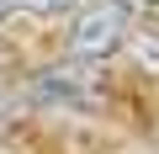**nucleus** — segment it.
Returning a JSON list of instances; mask_svg holds the SVG:
<instances>
[{"instance_id":"obj_1","label":"nucleus","mask_w":159,"mask_h":154,"mask_svg":"<svg viewBox=\"0 0 159 154\" xmlns=\"http://www.w3.org/2000/svg\"><path fill=\"white\" fill-rule=\"evenodd\" d=\"M127 37V11L117 0H90L80 6L74 27H69V58L74 64H106Z\"/></svg>"},{"instance_id":"obj_2","label":"nucleus","mask_w":159,"mask_h":154,"mask_svg":"<svg viewBox=\"0 0 159 154\" xmlns=\"http://www.w3.org/2000/svg\"><path fill=\"white\" fill-rule=\"evenodd\" d=\"M37 96H48V101H74V106H96V96H101V80H96V64H58V69H48L43 80H37Z\"/></svg>"},{"instance_id":"obj_3","label":"nucleus","mask_w":159,"mask_h":154,"mask_svg":"<svg viewBox=\"0 0 159 154\" xmlns=\"http://www.w3.org/2000/svg\"><path fill=\"white\" fill-rule=\"evenodd\" d=\"M122 53L133 58V69H143V74H154V80H159V32H154V27L127 32V37H122Z\"/></svg>"},{"instance_id":"obj_4","label":"nucleus","mask_w":159,"mask_h":154,"mask_svg":"<svg viewBox=\"0 0 159 154\" xmlns=\"http://www.w3.org/2000/svg\"><path fill=\"white\" fill-rule=\"evenodd\" d=\"M127 16H143V11H159V0H117Z\"/></svg>"},{"instance_id":"obj_5","label":"nucleus","mask_w":159,"mask_h":154,"mask_svg":"<svg viewBox=\"0 0 159 154\" xmlns=\"http://www.w3.org/2000/svg\"><path fill=\"white\" fill-rule=\"evenodd\" d=\"M32 6H37V11H69L74 0H32Z\"/></svg>"},{"instance_id":"obj_6","label":"nucleus","mask_w":159,"mask_h":154,"mask_svg":"<svg viewBox=\"0 0 159 154\" xmlns=\"http://www.w3.org/2000/svg\"><path fill=\"white\" fill-rule=\"evenodd\" d=\"M0 154H11V149H0Z\"/></svg>"},{"instance_id":"obj_7","label":"nucleus","mask_w":159,"mask_h":154,"mask_svg":"<svg viewBox=\"0 0 159 154\" xmlns=\"http://www.w3.org/2000/svg\"><path fill=\"white\" fill-rule=\"evenodd\" d=\"M0 6H6V0H0Z\"/></svg>"},{"instance_id":"obj_8","label":"nucleus","mask_w":159,"mask_h":154,"mask_svg":"<svg viewBox=\"0 0 159 154\" xmlns=\"http://www.w3.org/2000/svg\"><path fill=\"white\" fill-rule=\"evenodd\" d=\"M0 112H6V106H0Z\"/></svg>"}]
</instances>
